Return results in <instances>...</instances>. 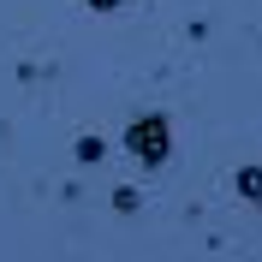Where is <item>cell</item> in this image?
Here are the masks:
<instances>
[{"label": "cell", "instance_id": "cell-1", "mask_svg": "<svg viewBox=\"0 0 262 262\" xmlns=\"http://www.w3.org/2000/svg\"><path fill=\"white\" fill-rule=\"evenodd\" d=\"M125 149L137 155V161H167V119H161V114L137 119V125L125 131Z\"/></svg>", "mask_w": 262, "mask_h": 262}, {"label": "cell", "instance_id": "cell-2", "mask_svg": "<svg viewBox=\"0 0 262 262\" xmlns=\"http://www.w3.org/2000/svg\"><path fill=\"white\" fill-rule=\"evenodd\" d=\"M238 191H245L250 203H262V167H245V173H238Z\"/></svg>", "mask_w": 262, "mask_h": 262}, {"label": "cell", "instance_id": "cell-3", "mask_svg": "<svg viewBox=\"0 0 262 262\" xmlns=\"http://www.w3.org/2000/svg\"><path fill=\"white\" fill-rule=\"evenodd\" d=\"M90 6H96V12H107V6H119V0H90Z\"/></svg>", "mask_w": 262, "mask_h": 262}]
</instances>
